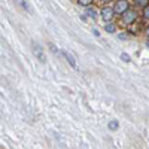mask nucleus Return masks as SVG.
Here are the masks:
<instances>
[{"label": "nucleus", "instance_id": "nucleus-1", "mask_svg": "<svg viewBox=\"0 0 149 149\" xmlns=\"http://www.w3.org/2000/svg\"><path fill=\"white\" fill-rule=\"evenodd\" d=\"M128 8H130L128 0H118V2L115 3V6H113V10H115V14L122 15V14H125V12L128 10Z\"/></svg>", "mask_w": 149, "mask_h": 149}, {"label": "nucleus", "instance_id": "nucleus-2", "mask_svg": "<svg viewBox=\"0 0 149 149\" xmlns=\"http://www.w3.org/2000/svg\"><path fill=\"white\" fill-rule=\"evenodd\" d=\"M100 15H102L103 21L110 22L112 19H113V17H115V10H113V8H110V6H104L102 9V12H100Z\"/></svg>", "mask_w": 149, "mask_h": 149}, {"label": "nucleus", "instance_id": "nucleus-3", "mask_svg": "<svg viewBox=\"0 0 149 149\" xmlns=\"http://www.w3.org/2000/svg\"><path fill=\"white\" fill-rule=\"evenodd\" d=\"M121 17H122L124 24H128V26H130V24H133L136 19H137V12H136V10H131V9H128V10L125 12V14H122Z\"/></svg>", "mask_w": 149, "mask_h": 149}, {"label": "nucleus", "instance_id": "nucleus-4", "mask_svg": "<svg viewBox=\"0 0 149 149\" xmlns=\"http://www.w3.org/2000/svg\"><path fill=\"white\" fill-rule=\"evenodd\" d=\"M31 45H33V52H34V55H36L37 58H40V61H43V63H45V55H43V49H42V46H40V45H37L36 42H33Z\"/></svg>", "mask_w": 149, "mask_h": 149}, {"label": "nucleus", "instance_id": "nucleus-5", "mask_svg": "<svg viewBox=\"0 0 149 149\" xmlns=\"http://www.w3.org/2000/svg\"><path fill=\"white\" fill-rule=\"evenodd\" d=\"M61 54L64 55V58L67 60V63H69L72 67H76V60H74V57H73L72 54H69L67 51H61Z\"/></svg>", "mask_w": 149, "mask_h": 149}, {"label": "nucleus", "instance_id": "nucleus-6", "mask_svg": "<svg viewBox=\"0 0 149 149\" xmlns=\"http://www.w3.org/2000/svg\"><path fill=\"white\" fill-rule=\"evenodd\" d=\"M85 15H88L91 19H97V10L88 6V8H86V10H85Z\"/></svg>", "mask_w": 149, "mask_h": 149}, {"label": "nucleus", "instance_id": "nucleus-7", "mask_svg": "<svg viewBox=\"0 0 149 149\" xmlns=\"http://www.w3.org/2000/svg\"><path fill=\"white\" fill-rule=\"evenodd\" d=\"M104 30L107 33H115L116 31V26H115V24H112V22H109V24H106V26H104Z\"/></svg>", "mask_w": 149, "mask_h": 149}, {"label": "nucleus", "instance_id": "nucleus-8", "mask_svg": "<svg viewBox=\"0 0 149 149\" xmlns=\"http://www.w3.org/2000/svg\"><path fill=\"white\" fill-rule=\"evenodd\" d=\"M134 3L137 5L139 8H146V6H149V0H134Z\"/></svg>", "mask_w": 149, "mask_h": 149}, {"label": "nucleus", "instance_id": "nucleus-9", "mask_svg": "<svg viewBox=\"0 0 149 149\" xmlns=\"http://www.w3.org/2000/svg\"><path fill=\"white\" fill-rule=\"evenodd\" d=\"M107 127H109V130H118L119 124H118V121H110Z\"/></svg>", "mask_w": 149, "mask_h": 149}, {"label": "nucleus", "instance_id": "nucleus-10", "mask_svg": "<svg viewBox=\"0 0 149 149\" xmlns=\"http://www.w3.org/2000/svg\"><path fill=\"white\" fill-rule=\"evenodd\" d=\"M91 3H93V0H78V5H81V6H85V8H88Z\"/></svg>", "mask_w": 149, "mask_h": 149}, {"label": "nucleus", "instance_id": "nucleus-11", "mask_svg": "<svg viewBox=\"0 0 149 149\" xmlns=\"http://www.w3.org/2000/svg\"><path fill=\"white\" fill-rule=\"evenodd\" d=\"M15 2L21 6V8H24V9H29V3L26 2V0H15Z\"/></svg>", "mask_w": 149, "mask_h": 149}, {"label": "nucleus", "instance_id": "nucleus-12", "mask_svg": "<svg viewBox=\"0 0 149 149\" xmlns=\"http://www.w3.org/2000/svg\"><path fill=\"white\" fill-rule=\"evenodd\" d=\"M143 18H145V19H149V6H146V8L143 9Z\"/></svg>", "mask_w": 149, "mask_h": 149}, {"label": "nucleus", "instance_id": "nucleus-13", "mask_svg": "<svg viewBox=\"0 0 149 149\" xmlns=\"http://www.w3.org/2000/svg\"><path fill=\"white\" fill-rule=\"evenodd\" d=\"M127 37H128L127 33H121V34L118 36V39H121V40H127Z\"/></svg>", "mask_w": 149, "mask_h": 149}, {"label": "nucleus", "instance_id": "nucleus-14", "mask_svg": "<svg viewBox=\"0 0 149 149\" xmlns=\"http://www.w3.org/2000/svg\"><path fill=\"white\" fill-rule=\"evenodd\" d=\"M121 58H122L124 61H127V63H130V57H128L127 54H122V55H121Z\"/></svg>", "mask_w": 149, "mask_h": 149}, {"label": "nucleus", "instance_id": "nucleus-15", "mask_svg": "<svg viewBox=\"0 0 149 149\" xmlns=\"http://www.w3.org/2000/svg\"><path fill=\"white\" fill-rule=\"evenodd\" d=\"M100 2H102V3H110L112 0H100Z\"/></svg>", "mask_w": 149, "mask_h": 149}, {"label": "nucleus", "instance_id": "nucleus-16", "mask_svg": "<svg viewBox=\"0 0 149 149\" xmlns=\"http://www.w3.org/2000/svg\"><path fill=\"white\" fill-rule=\"evenodd\" d=\"M146 36H148V37H149V27H148V29H146Z\"/></svg>", "mask_w": 149, "mask_h": 149}, {"label": "nucleus", "instance_id": "nucleus-17", "mask_svg": "<svg viewBox=\"0 0 149 149\" xmlns=\"http://www.w3.org/2000/svg\"><path fill=\"white\" fill-rule=\"evenodd\" d=\"M146 46H148V48H149V39H148V40H146Z\"/></svg>", "mask_w": 149, "mask_h": 149}]
</instances>
